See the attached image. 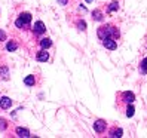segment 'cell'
I'll return each instance as SVG.
<instances>
[{"label":"cell","mask_w":147,"mask_h":138,"mask_svg":"<svg viewBox=\"0 0 147 138\" xmlns=\"http://www.w3.org/2000/svg\"><path fill=\"white\" fill-rule=\"evenodd\" d=\"M97 36H98L101 40H104V39H107V37L119 39L120 31H119L117 27H115V25L106 24V25H101V27H98V30H97Z\"/></svg>","instance_id":"1"},{"label":"cell","mask_w":147,"mask_h":138,"mask_svg":"<svg viewBox=\"0 0 147 138\" xmlns=\"http://www.w3.org/2000/svg\"><path fill=\"white\" fill-rule=\"evenodd\" d=\"M30 22H31V13H28V12H22V13H20L18 20L15 21V25H16L18 28H24V27H27Z\"/></svg>","instance_id":"2"},{"label":"cell","mask_w":147,"mask_h":138,"mask_svg":"<svg viewBox=\"0 0 147 138\" xmlns=\"http://www.w3.org/2000/svg\"><path fill=\"white\" fill-rule=\"evenodd\" d=\"M106 128H107L106 120L98 119V120H95V122H94V131L97 132V134H102V132L106 131Z\"/></svg>","instance_id":"3"},{"label":"cell","mask_w":147,"mask_h":138,"mask_svg":"<svg viewBox=\"0 0 147 138\" xmlns=\"http://www.w3.org/2000/svg\"><path fill=\"white\" fill-rule=\"evenodd\" d=\"M102 46H104L106 49H109V50H115L117 48V42L113 37H107V39L102 40Z\"/></svg>","instance_id":"4"},{"label":"cell","mask_w":147,"mask_h":138,"mask_svg":"<svg viewBox=\"0 0 147 138\" xmlns=\"http://www.w3.org/2000/svg\"><path fill=\"white\" fill-rule=\"evenodd\" d=\"M45 31H46V27H45V24H43L42 21L34 22V25H33V33L34 34H43Z\"/></svg>","instance_id":"5"},{"label":"cell","mask_w":147,"mask_h":138,"mask_svg":"<svg viewBox=\"0 0 147 138\" xmlns=\"http://www.w3.org/2000/svg\"><path fill=\"white\" fill-rule=\"evenodd\" d=\"M122 101H125L126 104H132V102L135 101V95H134V92L131 91H126L122 94Z\"/></svg>","instance_id":"6"},{"label":"cell","mask_w":147,"mask_h":138,"mask_svg":"<svg viewBox=\"0 0 147 138\" xmlns=\"http://www.w3.org/2000/svg\"><path fill=\"white\" fill-rule=\"evenodd\" d=\"M36 59H37V61H40V63H46L48 59H49V54L46 52V49L39 50L37 55H36Z\"/></svg>","instance_id":"7"},{"label":"cell","mask_w":147,"mask_h":138,"mask_svg":"<svg viewBox=\"0 0 147 138\" xmlns=\"http://www.w3.org/2000/svg\"><path fill=\"white\" fill-rule=\"evenodd\" d=\"M11 106H12V100L9 97H2L0 98V107H2L3 110L11 108Z\"/></svg>","instance_id":"8"},{"label":"cell","mask_w":147,"mask_h":138,"mask_svg":"<svg viewBox=\"0 0 147 138\" xmlns=\"http://www.w3.org/2000/svg\"><path fill=\"white\" fill-rule=\"evenodd\" d=\"M15 132H16V135L18 137H21V138H28L30 137V131L27 128H21V126H18L15 129Z\"/></svg>","instance_id":"9"},{"label":"cell","mask_w":147,"mask_h":138,"mask_svg":"<svg viewBox=\"0 0 147 138\" xmlns=\"http://www.w3.org/2000/svg\"><path fill=\"white\" fill-rule=\"evenodd\" d=\"M122 135H123V131L120 128H113L109 134V137H111V138H120Z\"/></svg>","instance_id":"10"},{"label":"cell","mask_w":147,"mask_h":138,"mask_svg":"<svg viewBox=\"0 0 147 138\" xmlns=\"http://www.w3.org/2000/svg\"><path fill=\"white\" fill-rule=\"evenodd\" d=\"M52 46V40H51L49 37H43L42 40H40V48L42 49H48V48H51Z\"/></svg>","instance_id":"11"},{"label":"cell","mask_w":147,"mask_h":138,"mask_svg":"<svg viewBox=\"0 0 147 138\" xmlns=\"http://www.w3.org/2000/svg\"><path fill=\"white\" fill-rule=\"evenodd\" d=\"M138 71H140V74H147V57L143 59V61L140 63V67H138Z\"/></svg>","instance_id":"12"},{"label":"cell","mask_w":147,"mask_h":138,"mask_svg":"<svg viewBox=\"0 0 147 138\" xmlns=\"http://www.w3.org/2000/svg\"><path fill=\"white\" fill-rule=\"evenodd\" d=\"M92 18H94V21H102L104 15H102V12L100 9H95V11H92Z\"/></svg>","instance_id":"13"},{"label":"cell","mask_w":147,"mask_h":138,"mask_svg":"<svg viewBox=\"0 0 147 138\" xmlns=\"http://www.w3.org/2000/svg\"><path fill=\"white\" fill-rule=\"evenodd\" d=\"M18 49V43L11 40V42H7V45H6V50H9V52H15V50Z\"/></svg>","instance_id":"14"},{"label":"cell","mask_w":147,"mask_h":138,"mask_svg":"<svg viewBox=\"0 0 147 138\" xmlns=\"http://www.w3.org/2000/svg\"><path fill=\"white\" fill-rule=\"evenodd\" d=\"M24 83L27 86H34V85H36V77H34L33 74H30V76H27L24 79Z\"/></svg>","instance_id":"15"},{"label":"cell","mask_w":147,"mask_h":138,"mask_svg":"<svg viewBox=\"0 0 147 138\" xmlns=\"http://www.w3.org/2000/svg\"><path fill=\"white\" fill-rule=\"evenodd\" d=\"M117 9H119V3H117V2H111V3L109 5L107 12H109V13H111V12H116Z\"/></svg>","instance_id":"16"},{"label":"cell","mask_w":147,"mask_h":138,"mask_svg":"<svg viewBox=\"0 0 147 138\" xmlns=\"http://www.w3.org/2000/svg\"><path fill=\"white\" fill-rule=\"evenodd\" d=\"M134 113H135L134 106H132V104H128V107H126V117H132Z\"/></svg>","instance_id":"17"},{"label":"cell","mask_w":147,"mask_h":138,"mask_svg":"<svg viewBox=\"0 0 147 138\" xmlns=\"http://www.w3.org/2000/svg\"><path fill=\"white\" fill-rule=\"evenodd\" d=\"M6 128H7V120L0 117V131H6Z\"/></svg>","instance_id":"18"},{"label":"cell","mask_w":147,"mask_h":138,"mask_svg":"<svg viewBox=\"0 0 147 138\" xmlns=\"http://www.w3.org/2000/svg\"><path fill=\"white\" fill-rule=\"evenodd\" d=\"M7 73H9V71H7L6 67L0 68V77H2V79H7Z\"/></svg>","instance_id":"19"},{"label":"cell","mask_w":147,"mask_h":138,"mask_svg":"<svg viewBox=\"0 0 147 138\" xmlns=\"http://www.w3.org/2000/svg\"><path fill=\"white\" fill-rule=\"evenodd\" d=\"M76 25H77V28H79L80 31H85V30H86V22H85V21H77Z\"/></svg>","instance_id":"20"},{"label":"cell","mask_w":147,"mask_h":138,"mask_svg":"<svg viewBox=\"0 0 147 138\" xmlns=\"http://www.w3.org/2000/svg\"><path fill=\"white\" fill-rule=\"evenodd\" d=\"M3 40H6V33L3 30H0V42H3Z\"/></svg>","instance_id":"21"},{"label":"cell","mask_w":147,"mask_h":138,"mask_svg":"<svg viewBox=\"0 0 147 138\" xmlns=\"http://www.w3.org/2000/svg\"><path fill=\"white\" fill-rule=\"evenodd\" d=\"M58 3L61 5V6H65V5L68 3V0H58Z\"/></svg>","instance_id":"22"},{"label":"cell","mask_w":147,"mask_h":138,"mask_svg":"<svg viewBox=\"0 0 147 138\" xmlns=\"http://www.w3.org/2000/svg\"><path fill=\"white\" fill-rule=\"evenodd\" d=\"M92 2V0H86V3H91Z\"/></svg>","instance_id":"23"}]
</instances>
